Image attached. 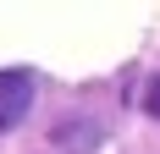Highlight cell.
<instances>
[{
	"label": "cell",
	"mask_w": 160,
	"mask_h": 154,
	"mask_svg": "<svg viewBox=\"0 0 160 154\" xmlns=\"http://www.w3.org/2000/svg\"><path fill=\"white\" fill-rule=\"evenodd\" d=\"M28 110H33V72H22V66L0 72V132L17 127Z\"/></svg>",
	"instance_id": "6da1fadb"
},
{
	"label": "cell",
	"mask_w": 160,
	"mask_h": 154,
	"mask_svg": "<svg viewBox=\"0 0 160 154\" xmlns=\"http://www.w3.org/2000/svg\"><path fill=\"white\" fill-rule=\"evenodd\" d=\"M144 105H149V116H160V77L149 83V94H144Z\"/></svg>",
	"instance_id": "7a4b0ae2"
}]
</instances>
